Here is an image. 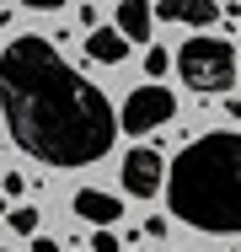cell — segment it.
I'll list each match as a JSON object with an SVG mask.
<instances>
[{
  "label": "cell",
  "instance_id": "5b68a950",
  "mask_svg": "<svg viewBox=\"0 0 241 252\" xmlns=\"http://www.w3.org/2000/svg\"><path fill=\"white\" fill-rule=\"evenodd\" d=\"M161 156L150 151V145H140V151L123 156V193H134V199H150V193H161Z\"/></svg>",
  "mask_w": 241,
  "mask_h": 252
},
{
  "label": "cell",
  "instance_id": "6da1fadb",
  "mask_svg": "<svg viewBox=\"0 0 241 252\" xmlns=\"http://www.w3.org/2000/svg\"><path fill=\"white\" fill-rule=\"evenodd\" d=\"M0 113L11 140L48 166H91L118 140L113 102L38 32L11 38L0 54Z\"/></svg>",
  "mask_w": 241,
  "mask_h": 252
},
{
  "label": "cell",
  "instance_id": "30bf717a",
  "mask_svg": "<svg viewBox=\"0 0 241 252\" xmlns=\"http://www.w3.org/2000/svg\"><path fill=\"white\" fill-rule=\"evenodd\" d=\"M11 231L32 236V231H38V209H32V204H16V209H11Z\"/></svg>",
  "mask_w": 241,
  "mask_h": 252
},
{
  "label": "cell",
  "instance_id": "9c48e42d",
  "mask_svg": "<svg viewBox=\"0 0 241 252\" xmlns=\"http://www.w3.org/2000/svg\"><path fill=\"white\" fill-rule=\"evenodd\" d=\"M86 54H91L96 64H123L129 59V38L118 27H96L91 38H86Z\"/></svg>",
  "mask_w": 241,
  "mask_h": 252
},
{
  "label": "cell",
  "instance_id": "e0dca14e",
  "mask_svg": "<svg viewBox=\"0 0 241 252\" xmlns=\"http://www.w3.org/2000/svg\"><path fill=\"white\" fill-rule=\"evenodd\" d=\"M0 220H5V204H0Z\"/></svg>",
  "mask_w": 241,
  "mask_h": 252
},
{
  "label": "cell",
  "instance_id": "8fae6325",
  "mask_svg": "<svg viewBox=\"0 0 241 252\" xmlns=\"http://www.w3.org/2000/svg\"><path fill=\"white\" fill-rule=\"evenodd\" d=\"M166 64H172L166 49H150V54H145V70H150V75H166Z\"/></svg>",
  "mask_w": 241,
  "mask_h": 252
},
{
  "label": "cell",
  "instance_id": "7c38bea8",
  "mask_svg": "<svg viewBox=\"0 0 241 252\" xmlns=\"http://www.w3.org/2000/svg\"><path fill=\"white\" fill-rule=\"evenodd\" d=\"M123 247V242H118V236H113V231H107V225H102V231H96V242H91V252H118Z\"/></svg>",
  "mask_w": 241,
  "mask_h": 252
},
{
  "label": "cell",
  "instance_id": "ac0fdd59",
  "mask_svg": "<svg viewBox=\"0 0 241 252\" xmlns=\"http://www.w3.org/2000/svg\"><path fill=\"white\" fill-rule=\"evenodd\" d=\"M236 59H241V43H236Z\"/></svg>",
  "mask_w": 241,
  "mask_h": 252
},
{
  "label": "cell",
  "instance_id": "2e32d148",
  "mask_svg": "<svg viewBox=\"0 0 241 252\" xmlns=\"http://www.w3.org/2000/svg\"><path fill=\"white\" fill-rule=\"evenodd\" d=\"M225 113H231V118H241V102H225Z\"/></svg>",
  "mask_w": 241,
  "mask_h": 252
},
{
  "label": "cell",
  "instance_id": "277c9868",
  "mask_svg": "<svg viewBox=\"0 0 241 252\" xmlns=\"http://www.w3.org/2000/svg\"><path fill=\"white\" fill-rule=\"evenodd\" d=\"M172 113H177V97H172L166 86H140V92H129V102H123L118 129H129V134H150V129H161Z\"/></svg>",
  "mask_w": 241,
  "mask_h": 252
},
{
  "label": "cell",
  "instance_id": "ba28073f",
  "mask_svg": "<svg viewBox=\"0 0 241 252\" xmlns=\"http://www.w3.org/2000/svg\"><path fill=\"white\" fill-rule=\"evenodd\" d=\"M150 27H155V11L145 0H118V32L129 43H150Z\"/></svg>",
  "mask_w": 241,
  "mask_h": 252
},
{
  "label": "cell",
  "instance_id": "3957f363",
  "mask_svg": "<svg viewBox=\"0 0 241 252\" xmlns=\"http://www.w3.org/2000/svg\"><path fill=\"white\" fill-rule=\"evenodd\" d=\"M236 49L225 43V38H209V32H198V38H188L182 49H177V70H182V86H193V92H225L231 81H236Z\"/></svg>",
  "mask_w": 241,
  "mask_h": 252
},
{
  "label": "cell",
  "instance_id": "8992f818",
  "mask_svg": "<svg viewBox=\"0 0 241 252\" xmlns=\"http://www.w3.org/2000/svg\"><path fill=\"white\" fill-rule=\"evenodd\" d=\"M155 16H161V22H188V27H209V22L220 16V5H214V0H161V5H155Z\"/></svg>",
  "mask_w": 241,
  "mask_h": 252
},
{
  "label": "cell",
  "instance_id": "52a82bcc",
  "mask_svg": "<svg viewBox=\"0 0 241 252\" xmlns=\"http://www.w3.org/2000/svg\"><path fill=\"white\" fill-rule=\"evenodd\" d=\"M75 215L91 220V225H113V220L123 215V204L113 199V193H102V188H81V193H75Z\"/></svg>",
  "mask_w": 241,
  "mask_h": 252
},
{
  "label": "cell",
  "instance_id": "5bb4252c",
  "mask_svg": "<svg viewBox=\"0 0 241 252\" xmlns=\"http://www.w3.org/2000/svg\"><path fill=\"white\" fill-rule=\"evenodd\" d=\"M64 0H27V11H59Z\"/></svg>",
  "mask_w": 241,
  "mask_h": 252
},
{
  "label": "cell",
  "instance_id": "4fadbf2b",
  "mask_svg": "<svg viewBox=\"0 0 241 252\" xmlns=\"http://www.w3.org/2000/svg\"><path fill=\"white\" fill-rule=\"evenodd\" d=\"M22 188H27V183H22V177H16V172H5V177H0V193H5V199H16V193H22Z\"/></svg>",
  "mask_w": 241,
  "mask_h": 252
},
{
  "label": "cell",
  "instance_id": "7a4b0ae2",
  "mask_svg": "<svg viewBox=\"0 0 241 252\" xmlns=\"http://www.w3.org/2000/svg\"><path fill=\"white\" fill-rule=\"evenodd\" d=\"M166 204L193 231L241 236V134L214 129L182 145L166 177Z\"/></svg>",
  "mask_w": 241,
  "mask_h": 252
},
{
  "label": "cell",
  "instance_id": "9a60e30c",
  "mask_svg": "<svg viewBox=\"0 0 241 252\" xmlns=\"http://www.w3.org/2000/svg\"><path fill=\"white\" fill-rule=\"evenodd\" d=\"M32 252H59V247H54V236H32Z\"/></svg>",
  "mask_w": 241,
  "mask_h": 252
}]
</instances>
